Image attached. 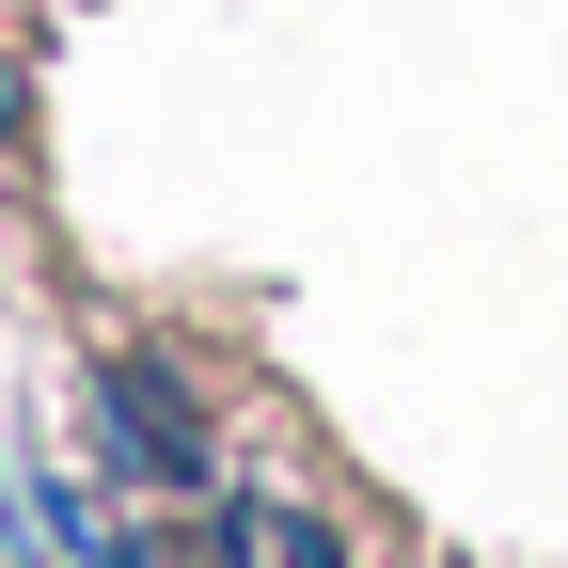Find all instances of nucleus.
Listing matches in <instances>:
<instances>
[{"instance_id":"obj_1","label":"nucleus","mask_w":568,"mask_h":568,"mask_svg":"<svg viewBox=\"0 0 568 568\" xmlns=\"http://www.w3.org/2000/svg\"><path fill=\"white\" fill-rule=\"evenodd\" d=\"M111 443L159 474V489H190V474H205V426H190V395H174L159 364H111Z\"/></svg>"}]
</instances>
